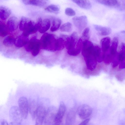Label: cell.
<instances>
[{
	"instance_id": "1",
	"label": "cell",
	"mask_w": 125,
	"mask_h": 125,
	"mask_svg": "<svg viewBox=\"0 0 125 125\" xmlns=\"http://www.w3.org/2000/svg\"><path fill=\"white\" fill-rule=\"evenodd\" d=\"M83 72L86 75H95L101 70L103 59L101 48L89 40L83 41L81 50Z\"/></svg>"
},
{
	"instance_id": "2",
	"label": "cell",
	"mask_w": 125,
	"mask_h": 125,
	"mask_svg": "<svg viewBox=\"0 0 125 125\" xmlns=\"http://www.w3.org/2000/svg\"><path fill=\"white\" fill-rule=\"evenodd\" d=\"M62 35L58 37L54 35L45 33L40 40L41 49L55 52L61 50L65 47V40Z\"/></svg>"
},
{
	"instance_id": "3",
	"label": "cell",
	"mask_w": 125,
	"mask_h": 125,
	"mask_svg": "<svg viewBox=\"0 0 125 125\" xmlns=\"http://www.w3.org/2000/svg\"><path fill=\"white\" fill-rule=\"evenodd\" d=\"M83 42L76 32H73L70 36L66 35L65 46L68 54L73 57L78 56L81 51Z\"/></svg>"
},
{
	"instance_id": "4",
	"label": "cell",
	"mask_w": 125,
	"mask_h": 125,
	"mask_svg": "<svg viewBox=\"0 0 125 125\" xmlns=\"http://www.w3.org/2000/svg\"><path fill=\"white\" fill-rule=\"evenodd\" d=\"M41 24L40 20L35 22L29 18L22 17L21 18L19 26V30L23 31L22 34L28 37L30 35L36 33L40 29Z\"/></svg>"
},
{
	"instance_id": "5",
	"label": "cell",
	"mask_w": 125,
	"mask_h": 125,
	"mask_svg": "<svg viewBox=\"0 0 125 125\" xmlns=\"http://www.w3.org/2000/svg\"><path fill=\"white\" fill-rule=\"evenodd\" d=\"M24 48L26 51L31 52L32 56H36L41 49L40 40L37 38L36 36H33L24 46Z\"/></svg>"
},
{
	"instance_id": "6",
	"label": "cell",
	"mask_w": 125,
	"mask_h": 125,
	"mask_svg": "<svg viewBox=\"0 0 125 125\" xmlns=\"http://www.w3.org/2000/svg\"><path fill=\"white\" fill-rule=\"evenodd\" d=\"M9 115L11 125H20L23 118L19 107L16 106L11 107L9 111Z\"/></svg>"
},
{
	"instance_id": "7",
	"label": "cell",
	"mask_w": 125,
	"mask_h": 125,
	"mask_svg": "<svg viewBox=\"0 0 125 125\" xmlns=\"http://www.w3.org/2000/svg\"><path fill=\"white\" fill-rule=\"evenodd\" d=\"M49 107L44 104L40 103L38 105L36 114L35 125H42Z\"/></svg>"
},
{
	"instance_id": "8",
	"label": "cell",
	"mask_w": 125,
	"mask_h": 125,
	"mask_svg": "<svg viewBox=\"0 0 125 125\" xmlns=\"http://www.w3.org/2000/svg\"><path fill=\"white\" fill-rule=\"evenodd\" d=\"M56 108L54 106L49 107L47 111L44 120V125H52L57 112Z\"/></svg>"
},
{
	"instance_id": "9",
	"label": "cell",
	"mask_w": 125,
	"mask_h": 125,
	"mask_svg": "<svg viewBox=\"0 0 125 125\" xmlns=\"http://www.w3.org/2000/svg\"><path fill=\"white\" fill-rule=\"evenodd\" d=\"M92 109L88 105L85 104L81 105L77 108V112L79 117L83 119H86L91 114Z\"/></svg>"
},
{
	"instance_id": "10",
	"label": "cell",
	"mask_w": 125,
	"mask_h": 125,
	"mask_svg": "<svg viewBox=\"0 0 125 125\" xmlns=\"http://www.w3.org/2000/svg\"><path fill=\"white\" fill-rule=\"evenodd\" d=\"M125 59V43H122L119 52L114 58L112 63L115 66H118L120 63Z\"/></svg>"
},
{
	"instance_id": "11",
	"label": "cell",
	"mask_w": 125,
	"mask_h": 125,
	"mask_svg": "<svg viewBox=\"0 0 125 125\" xmlns=\"http://www.w3.org/2000/svg\"><path fill=\"white\" fill-rule=\"evenodd\" d=\"M19 108L23 118H27L29 110V103L27 98L24 97H21L18 101Z\"/></svg>"
},
{
	"instance_id": "12",
	"label": "cell",
	"mask_w": 125,
	"mask_h": 125,
	"mask_svg": "<svg viewBox=\"0 0 125 125\" xmlns=\"http://www.w3.org/2000/svg\"><path fill=\"white\" fill-rule=\"evenodd\" d=\"M72 20L74 25L80 31L85 29L87 24V18L85 16L74 17Z\"/></svg>"
},
{
	"instance_id": "13",
	"label": "cell",
	"mask_w": 125,
	"mask_h": 125,
	"mask_svg": "<svg viewBox=\"0 0 125 125\" xmlns=\"http://www.w3.org/2000/svg\"><path fill=\"white\" fill-rule=\"evenodd\" d=\"M7 26L9 32H12L17 29L18 26L17 17L12 16L7 21Z\"/></svg>"
},
{
	"instance_id": "14",
	"label": "cell",
	"mask_w": 125,
	"mask_h": 125,
	"mask_svg": "<svg viewBox=\"0 0 125 125\" xmlns=\"http://www.w3.org/2000/svg\"><path fill=\"white\" fill-rule=\"evenodd\" d=\"M66 111V107L64 103L63 102H61L56 115L54 122H62L63 118Z\"/></svg>"
},
{
	"instance_id": "15",
	"label": "cell",
	"mask_w": 125,
	"mask_h": 125,
	"mask_svg": "<svg viewBox=\"0 0 125 125\" xmlns=\"http://www.w3.org/2000/svg\"><path fill=\"white\" fill-rule=\"evenodd\" d=\"M111 43V39L108 37L103 38L101 41V50L103 57L105 54L107 52L109 48Z\"/></svg>"
},
{
	"instance_id": "16",
	"label": "cell",
	"mask_w": 125,
	"mask_h": 125,
	"mask_svg": "<svg viewBox=\"0 0 125 125\" xmlns=\"http://www.w3.org/2000/svg\"><path fill=\"white\" fill-rule=\"evenodd\" d=\"M29 40L28 37L25 36L22 34L16 39L14 45L16 47L21 48L25 46Z\"/></svg>"
},
{
	"instance_id": "17",
	"label": "cell",
	"mask_w": 125,
	"mask_h": 125,
	"mask_svg": "<svg viewBox=\"0 0 125 125\" xmlns=\"http://www.w3.org/2000/svg\"><path fill=\"white\" fill-rule=\"evenodd\" d=\"M93 25L94 28L99 32V34L101 35H107L111 33V30L109 27L96 24Z\"/></svg>"
},
{
	"instance_id": "18",
	"label": "cell",
	"mask_w": 125,
	"mask_h": 125,
	"mask_svg": "<svg viewBox=\"0 0 125 125\" xmlns=\"http://www.w3.org/2000/svg\"><path fill=\"white\" fill-rule=\"evenodd\" d=\"M22 2L25 5H31L40 7H43L47 4V0H23Z\"/></svg>"
},
{
	"instance_id": "19",
	"label": "cell",
	"mask_w": 125,
	"mask_h": 125,
	"mask_svg": "<svg viewBox=\"0 0 125 125\" xmlns=\"http://www.w3.org/2000/svg\"><path fill=\"white\" fill-rule=\"evenodd\" d=\"M76 115V112L74 109L70 110L66 117L65 125H73L75 121Z\"/></svg>"
},
{
	"instance_id": "20",
	"label": "cell",
	"mask_w": 125,
	"mask_h": 125,
	"mask_svg": "<svg viewBox=\"0 0 125 125\" xmlns=\"http://www.w3.org/2000/svg\"><path fill=\"white\" fill-rule=\"evenodd\" d=\"M72 1L80 7L85 9H90L92 7L91 3L89 0H73Z\"/></svg>"
},
{
	"instance_id": "21",
	"label": "cell",
	"mask_w": 125,
	"mask_h": 125,
	"mask_svg": "<svg viewBox=\"0 0 125 125\" xmlns=\"http://www.w3.org/2000/svg\"><path fill=\"white\" fill-rule=\"evenodd\" d=\"M11 13V11L9 8L5 6H0V18L2 20H6Z\"/></svg>"
},
{
	"instance_id": "22",
	"label": "cell",
	"mask_w": 125,
	"mask_h": 125,
	"mask_svg": "<svg viewBox=\"0 0 125 125\" xmlns=\"http://www.w3.org/2000/svg\"><path fill=\"white\" fill-rule=\"evenodd\" d=\"M38 105L35 101H30L29 103V110L32 119H35L36 116Z\"/></svg>"
},
{
	"instance_id": "23",
	"label": "cell",
	"mask_w": 125,
	"mask_h": 125,
	"mask_svg": "<svg viewBox=\"0 0 125 125\" xmlns=\"http://www.w3.org/2000/svg\"><path fill=\"white\" fill-rule=\"evenodd\" d=\"M118 43V39L117 37L114 38L112 45L110 47L109 53L114 58L117 53V49Z\"/></svg>"
},
{
	"instance_id": "24",
	"label": "cell",
	"mask_w": 125,
	"mask_h": 125,
	"mask_svg": "<svg viewBox=\"0 0 125 125\" xmlns=\"http://www.w3.org/2000/svg\"><path fill=\"white\" fill-rule=\"evenodd\" d=\"M50 26V20L48 19H45L42 21L41 26L38 31L41 33H44L49 29Z\"/></svg>"
},
{
	"instance_id": "25",
	"label": "cell",
	"mask_w": 125,
	"mask_h": 125,
	"mask_svg": "<svg viewBox=\"0 0 125 125\" xmlns=\"http://www.w3.org/2000/svg\"><path fill=\"white\" fill-rule=\"evenodd\" d=\"M96 1L100 4L108 6H117L119 5V2L116 0H97Z\"/></svg>"
},
{
	"instance_id": "26",
	"label": "cell",
	"mask_w": 125,
	"mask_h": 125,
	"mask_svg": "<svg viewBox=\"0 0 125 125\" xmlns=\"http://www.w3.org/2000/svg\"><path fill=\"white\" fill-rule=\"evenodd\" d=\"M15 40L16 39L13 36L9 35L4 39L3 43L6 46L10 47L14 44Z\"/></svg>"
},
{
	"instance_id": "27",
	"label": "cell",
	"mask_w": 125,
	"mask_h": 125,
	"mask_svg": "<svg viewBox=\"0 0 125 125\" xmlns=\"http://www.w3.org/2000/svg\"><path fill=\"white\" fill-rule=\"evenodd\" d=\"M62 21L59 18H55L53 19L52 25L50 28V31L54 32L57 31L60 27Z\"/></svg>"
},
{
	"instance_id": "28",
	"label": "cell",
	"mask_w": 125,
	"mask_h": 125,
	"mask_svg": "<svg viewBox=\"0 0 125 125\" xmlns=\"http://www.w3.org/2000/svg\"><path fill=\"white\" fill-rule=\"evenodd\" d=\"M45 10L50 12L57 14L59 13L60 9L57 5L51 4L46 8Z\"/></svg>"
},
{
	"instance_id": "29",
	"label": "cell",
	"mask_w": 125,
	"mask_h": 125,
	"mask_svg": "<svg viewBox=\"0 0 125 125\" xmlns=\"http://www.w3.org/2000/svg\"><path fill=\"white\" fill-rule=\"evenodd\" d=\"M0 36L5 37L8 34L9 31L7 25L0 21Z\"/></svg>"
},
{
	"instance_id": "30",
	"label": "cell",
	"mask_w": 125,
	"mask_h": 125,
	"mask_svg": "<svg viewBox=\"0 0 125 125\" xmlns=\"http://www.w3.org/2000/svg\"><path fill=\"white\" fill-rule=\"evenodd\" d=\"M72 24L69 22L65 23L60 26V29L61 31L63 32H70L72 29Z\"/></svg>"
},
{
	"instance_id": "31",
	"label": "cell",
	"mask_w": 125,
	"mask_h": 125,
	"mask_svg": "<svg viewBox=\"0 0 125 125\" xmlns=\"http://www.w3.org/2000/svg\"><path fill=\"white\" fill-rule=\"evenodd\" d=\"M90 30L88 27L85 28L83 30L81 39L83 41L89 40L90 37Z\"/></svg>"
},
{
	"instance_id": "32",
	"label": "cell",
	"mask_w": 125,
	"mask_h": 125,
	"mask_svg": "<svg viewBox=\"0 0 125 125\" xmlns=\"http://www.w3.org/2000/svg\"><path fill=\"white\" fill-rule=\"evenodd\" d=\"M65 13L67 16H72L75 15V11L72 8H68L65 10Z\"/></svg>"
},
{
	"instance_id": "33",
	"label": "cell",
	"mask_w": 125,
	"mask_h": 125,
	"mask_svg": "<svg viewBox=\"0 0 125 125\" xmlns=\"http://www.w3.org/2000/svg\"><path fill=\"white\" fill-rule=\"evenodd\" d=\"M119 68L121 69L125 68V59L121 62L118 65Z\"/></svg>"
},
{
	"instance_id": "34",
	"label": "cell",
	"mask_w": 125,
	"mask_h": 125,
	"mask_svg": "<svg viewBox=\"0 0 125 125\" xmlns=\"http://www.w3.org/2000/svg\"><path fill=\"white\" fill-rule=\"evenodd\" d=\"M90 120V118L86 119L81 122L78 125H87Z\"/></svg>"
},
{
	"instance_id": "35",
	"label": "cell",
	"mask_w": 125,
	"mask_h": 125,
	"mask_svg": "<svg viewBox=\"0 0 125 125\" xmlns=\"http://www.w3.org/2000/svg\"><path fill=\"white\" fill-rule=\"evenodd\" d=\"M0 125H9L6 120L4 119H2L0 121Z\"/></svg>"
},
{
	"instance_id": "36",
	"label": "cell",
	"mask_w": 125,
	"mask_h": 125,
	"mask_svg": "<svg viewBox=\"0 0 125 125\" xmlns=\"http://www.w3.org/2000/svg\"><path fill=\"white\" fill-rule=\"evenodd\" d=\"M52 125H63L62 122H54Z\"/></svg>"
},
{
	"instance_id": "37",
	"label": "cell",
	"mask_w": 125,
	"mask_h": 125,
	"mask_svg": "<svg viewBox=\"0 0 125 125\" xmlns=\"http://www.w3.org/2000/svg\"><path fill=\"white\" fill-rule=\"evenodd\" d=\"M121 32L122 33H125V30H123L121 31Z\"/></svg>"
},
{
	"instance_id": "38",
	"label": "cell",
	"mask_w": 125,
	"mask_h": 125,
	"mask_svg": "<svg viewBox=\"0 0 125 125\" xmlns=\"http://www.w3.org/2000/svg\"><path fill=\"white\" fill-rule=\"evenodd\" d=\"M89 125H93L92 124H90Z\"/></svg>"
}]
</instances>
